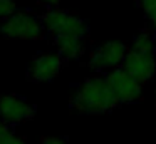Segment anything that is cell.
Here are the masks:
<instances>
[{
	"instance_id": "obj_8",
	"label": "cell",
	"mask_w": 156,
	"mask_h": 144,
	"mask_svg": "<svg viewBox=\"0 0 156 144\" xmlns=\"http://www.w3.org/2000/svg\"><path fill=\"white\" fill-rule=\"evenodd\" d=\"M62 55L59 52H41L30 60L27 77L32 82H49L55 79L62 69Z\"/></svg>"
},
{
	"instance_id": "obj_2",
	"label": "cell",
	"mask_w": 156,
	"mask_h": 144,
	"mask_svg": "<svg viewBox=\"0 0 156 144\" xmlns=\"http://www.w3.org/2000/svg\"><path fill=\"white\" fill-rule=\"evenodd\" d=\"M118 104L119 100L112 94L106 76H92L86 79L71 97L72 109L79 114H89V116L106 114Z\"/></svg>"
},
{
	"instance_id": "obj_3",
	"label": "cell",
	"mask_w": 156,
	"mask_h": 144,
	"mask_svg": "<svg viewBox=\"0 0 156 144\" xmlns=\"http://www.w3.org/2000/svg\"><path fill=\"white\" fill-rule=\"evenodd\" d=\"M121 67L141 84L149 82L156 72L154 35L149 33L148 30H143L138 35H134Z\"/></svg>"
},
{
	"instance_id": "obj_10",
	"label": "cell",
	"mask_w": 156,
	"mask_h": 144,
	"mask_svg": "<svg viewBox=\"0 0 156 144\" xmlns=\"http://www.w3.org/2000/svg\"><path fill=\"white\" fill-rule=\"evenodd\" d=\"M15 10H17V2L15 0H0V20L7 19Z\"/></svg>"
},
{
	"instance_id": "obj_14",
	"label": "cell",
	"mask_w": 156,
	"mask_h": 144,
	"mask_svg": "<svg viewBox=\"0 0 156 144\" xmlns=\"http://www.w3.org/2000/svg\"><path fill=\"white\" fill-rule=\"evenodd\" d=\"M37 2L45 5V7H57L61 3V0H37Z\"/></svg>"
},
{
	"instance_id": "obj_4",
	"label": "cell",
	"mask_w": 156,
	"mask_h": 144,
	"mask_svg": "<svg viewBox=\"0 0 156 144\" xmlns=\"http://www.w3.org/2000/svg\"><path fill=\"white\" fill-rule=\"evenodd\" d=\"M45 33L42 19L27 10H15L0 23V35L10 40H41Z\"/></svg>"
},
{
	"instance_id": "obj_9",
	"label": "cell",
	"mask_w": 156,
	"mask_h": 144,
	"mask_svg": "<svg viewBox=\"0 0 156 144\" xmlns=\"http://www.w3.org/2000/svg\"><path fill=\"white\" fill-rule=\"evenodd\" d=\"M136 2L143 9L146 19L156 27V0H136Z\"/></svg>"
},
{
	"instance_id": "obj_11",
	"label": "cell",
	"mask_w": 156,
	"mask_h": 144,
	"mask_svg": "<svg viewBox=\"0 0 156 144\" xmlns=\"http://www.w3.org/2000/svg\"><path fill=\"white\" fill-rule=\"evenodd\" d=\"M0 144H27V142H25L24 137H17L14 134H10V136L4 137V139L0 141Z\"/></svg>"
},
{
	"instance_id": "obj_12",
	"label": "cell",
	"mask_w": 156,
	"mask_h": 144,
	"mask_svg": "<svg viewBox=\"0 0 156 144\" xmlns=\"http://www.w3.org/2000/svg\"><path fill=\"white\" fill-rule=\"evenodd\" d=\"M12 134V129H10V124H7L4 119H0V141L4 139V137L10 136Z\"/></svg>"
},
{
	"instance_id": "obj_1",
	"label": "cell",
	"mask_w": 156,
	"mask_h": 144,
	"mask_svg": "<svg viewBox=\"0 0 156 144\" xmlns=\"http://www.w3.org/2000/svg\"><path fill=\"white\" fill-rule=\"evenodd\" d=\"M57 52L64 60H77L84 55L89 25L84 19L61 7H49L41 17Z\"/></svg>"
},
{
	"instance_id": "obj_6",
	"label": "cell",
	"mask_w": 156,
	"mask_h": 144,
	"mask_svg": "<svg viewBox=\"0 0 156 144\" xmlns=\"http://www.w3.org/2000/svg\"><path fill=\"white\" fill-rule=\"evenodd\" d=\"M109 87L119 104H129V102H138L143 97V84L136 80L133 76H129L122 67L111 69L106 74Z\"/></svg>"
},
{
	"instance_id": "obj_7",
	"label": "cell",
	"mask_w": 156,
	"mask_h": 144,
	"mask_svg": "<svg viewBox=\"0 0 156 144\" xmlns=\"http://www.w3.org/2000/svg\"><path fill=\"white\" fill-rule=\"evenodd\" d=\"M35 116V106L27 99L15 94H2L0 96V119L7 124L15 126L30 121Z\"/></svg>"
},
{
	"instance_id": "obj_13",
	"label": "cell",
	"mask_w": 156,
	"mask_h": 144,
	"mask_svg": "<svg viewBox=\"0 0 156 144\" xmlns=\"http://www.w3.org/2000/svg\"><path fill=\"white\" fill-rule=\"evenodd\" d=\"M41 144H67V141L64 137H55V136H51V137H42Z\"/></svg>"
},
{
	"instance_id": "obj_5",
	"label": "cell",
	"mask_w": 156,
	"mask_h": 144,
	"mask_svg": "<svg viewBox=\"0 0 156 144\" xmlns=\"http://www.w3.org/2000/svg\"><path fill=\"white\" fill-rule=\"evenodd\" d=\"M128 54V47L121 40H109L101 45H98L91 52L87 60V65L96 72H102V70H111L116 67L122 65L124 57Z\"/></svg>"
},
{
	"instance_id": "obj_15",
	"label": "cell",
	"mask_w": 156,
	"mask_h": 144,
	"mask_svg": "<svg viewBox=\"0 0 156 144\" xmlns=\"http://www.w3.org/2000/svg\"><path fill=\"white\" fill-rule=\"evenodd\" d=\"M154 42H156V33H154Z\"/></svg>"
}]
</instances>
